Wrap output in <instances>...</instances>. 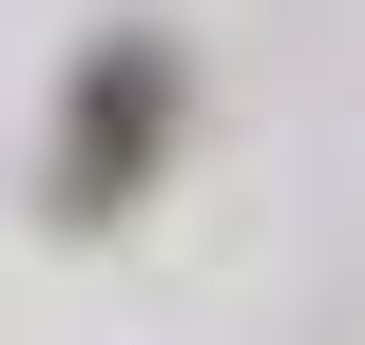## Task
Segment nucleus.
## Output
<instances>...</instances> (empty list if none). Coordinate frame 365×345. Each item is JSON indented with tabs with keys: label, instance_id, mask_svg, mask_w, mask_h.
Instances as JSON below:
<instances>
[{
	"label": "nucleus",
	"instance_id": "obj_1",
	"mask_svg": "<svg viewBox=\"0 0 365 345\" xmlns=\"http://www.w3.org/2000/svg\"><path fill=\"white\" fill-rule=\"evenodd\" d=\"M173 115H192L173 38H96V58H77V96H58V230H115V211L154 192Z\"/></svg>",
	"mask_w": 365,
	"mask_h": 345
}]
</instances>
